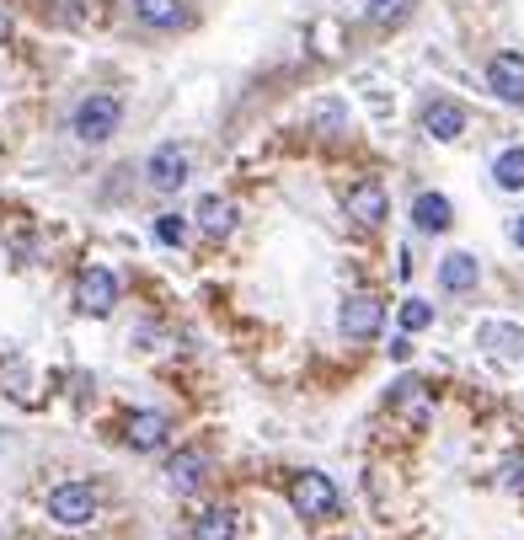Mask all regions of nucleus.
Here are the masks:
<instances>
[{
	"mask_svg": "<svg viewBox=\"0 0 524 540\" xmlns=\"http://www.w3.org/2000/svg\"><path fill=\"white\" fill-rule=\"evenodd\" d=\"M118 123H123V107L118 97H107V91H97V97H86L81 107H75V140H86V145H107L118 134Z\"/></svg>",
	"mask_w": 524,
	"mask_h": 540,
	"instance_id": "obj_1",
	"label": "nucleus"
},
{
	"mask_svg": "<svg viewBox=\"0 0 524 540\" xmlns=\"http://www.w3.org/2000/svg\"><path fill=\"white\" fill-rule=\"evenodd\" d=\"M102 514V492L86 487V482H65L49 492V519L65 524V530H81V524H91Z\"/></svg>",
	"mask_w": 524,
	"mask_h": 540,
	"instance_id": "obj_2",
	"label": "nucleus"
},
{
	"mask_svg": "<svg viewBox=\"0 0 524 540\" xmlns=\"http://www.w3.org/2000/svg\"><path fill=\"white\" fill-rule=\"evenodd\" d=\"M289 503H295L300 519H332V514H337V487H332V476L300 471L295 482H289Z\"/></svg>",
	"mask_w": 524,
	"mask_h": 540,
	"instance_id": "obj_3",
	"label": "nucleus"
},
{
	"mask_svg": "<svg viewBox=\"0 0 524 540\" xmlns=\"http://www.w3.org/2000/svg\"><path fill=\"white\" fill-rule=\"evenodd\" d=\"M343 214L353 225L375 230V225H385V214H391V198H385L380 182H353V188L343 193Z\"/></svg>",
	"mask_w": 524,
	"mask_h": 540,
	"instance_id": "obj_4",
	"label": "nucleus"
},
{
	"mask_svg": "<svg viewBox=\"0 0 524 540\" xmlns=\"http://www.w3.org/2000/svg\"><path fill=\"white\" fill-rule=\"evenodd\" d=\"M145 182L156 193H177L182 182H188V150H182V145H161L156 156L145 161Z\"/></svg>",
	"mask_w": 524,
	"mask_h": 540,
	"instance_id": "obj_5",
	"label": "nucleus"
},
{
	"mask_svg": "<svg viewBox=\"0 0 524 540\" xmlns=\"http://www.w3.org/2000/svg\"><path fill=\"white\" fill-rule=\"evenodd\" d=\"M75 305H81L86 316H107L118 305V279L107 268H86L81 284H75Z\"/></svg>",
	"mask_w": 524,
	"mask_h": 540,
	"instance_id": "obj_6",
	"label": "nucleus"
},
{
	"mask_svg": "<svg viewBox=\"0 0 524 540\" xmlns=\"http://www.w3.org/2000/svg\"><path fill=\"white\" fill-rule=\"evenodd\" d=\"M385 321V305L375 295H348L343 311H337V327H343V337H375Z\"/></svg>",
	"mask_w": 524,
	"mask_h": 540,
	"instance_id": "obj_7",
	"label": "nucleus"
},
{
	"mask_svg": "<svg viewBox=\"0 0 524 540\" xmlns=\"http://www.w3.org/2000/svg\"><path fill=\"white\" fill-rule=\"evenodd\" d=\"M487 86L498 91L503 102H514V107H524V54H498L487 65Z\"/></svg>",
	"mask_w": 524,
	"mask_h": 540,
	"instance_id": "obj_8",
	"label": "nucleus"
},
{
	"mask_svg": "<svg viewBox=\"0 0 524 540\" xmlns=\"http://www.w3.org/2000/svg\"><path fill=\"white\" fill-rule=\"evenodd\" d=\"M460 129H466V107L450 102V97H439V102H428L423 107V134L428 140H460Z\"/></svg>",
	"mask_w": 524,
	"mask_h": 540,
	"instance_id": "obj_9",
	"label": "nucleus"
},
{
	"mask_svg": "<svg viewBox=\"0 0 524 540\" xmlns=\"http://www.w3.org/2000/svg\"><path fill=\"white\" fill-rule=\"evenodd\" d=\"M166 434H172L166 412H129V423H123V439H129L134 450H161Z\"/></svg>",
	"mask_w": 524,
	"mask_h": 540,
	"instance_id": "obj_10",
	"label": "nucleus"
},
{
	"mask_svg": "<svg viewBox=\"0 0 524 540\" xmlns=\"http://www.w3.org/2000/svg\"><path fill=\"white\" fill-rule=\"evenodd\" d=\"M204 476H209V455L204 450H182V455H172V466H166V482H172L177 492H193Z\"/></svg>",
	"mask_w": 524,
	"mask_h": 540,
	"instance_id": "obj_11",
	"label": "nucleus"
},
{
	"mask_svg": "<svg viewBox=\"0 0 524 540\" xmlns=\"http://www.w3.org/2000/svg\"><path fill=\"white\" fill-rule=\"evenodd\" d=\"M198 230H204V236H230V230H236V204H230V198H204V204H198Z\"/></svg>",
	"mask_w": 524,
	"mask_h": 540,
	"instance_id": "obj_12",
	"label": "nucleus"
},
{
	"mask_svg": "<svg viewBox=\"0 0 524 540\" xmlns=\"http://www.w3.org/2000/svg\"><path fill=\"white\" fill-rule=\"evenodd\" d=\"M134 17H140L145 27H182L188 22V11H182V0H134Z\"/></svg>",
	"mask_w": 524,
	"mask_h": 540,
	"instance_id": "obj_13",
	"label": "nucleus"
},
{
	"mask_svg": "<svg viewBox=\"0 0 524 540\" xmlns=\"http://www.w3.org/2000/svg\"><path fill=\"white\" fill-rule=\"evenodd\" d=\"M412 220H418V230H434V236H439V230H450V220H455L450 198H444V193H423L418 204H412Z\"/></svg>",
	"mask_w": 524,
	"mask_h": 540,
	"instance_id": "obj_14",
	"label": "nucleus"
},
{
	"mask_svg": "<svg viewBox=\"0 0 524 540\" xmlns=\"http://www.w3.org/2000/svg\"><path fill=\"white\" fill-rule=\"evenodd\" d=\"M439 284L455 289V295H460V289H476V257L471 252H450L439 262Z\"/></svg>",
	"mask_w": 524,
	"mask_h": 540,
	"instance_id": "obj_15",
	"label": "nucleus"
},
{
	"mask_svg": "<svg viewBox=\"0 0 524 540\" xmlns=\"http://www.w3.org/2000/svg\"><path fill=\"white\" fill-rule=\"evenodd\" d=\"M241 530H236V514L230 508H209V514H198V524H193V540H236Z\"/></svg>",
	"mask_w": 524,
	"mask_h": 540,
	"instance_id": "obj_16",
	"label": "nucleus"
},
{
	"mask_svg": "<svg viewBox=\"0 0 524 540\" xmlns=\"http://www.w3.org/2000/svg\"><path fill=\"white\" fill-rule=\"evenodd\" d=\"M492 177H498V188H524V150H503L498 166H492Z\"/></svg>",
	"mask_w": 524,
	"mask_h": 540,
	"instance_id": "obj_17",
	"label": "nucleus"
},
{
	"mask_svg": "<svg viewBox=\"0 0 524 540\" xmlns=\"http://www.w3.org/2000/svg\"><path fill=\"white\" fill-rule=\"evenodd\" d=\"M412 11V0H364V17L375 22V27H391V22H402Z\"/></svg>",
	"mask_w": 524,
	"mask_h": 540,
	"instance_id": "obj_18",
	"label": "nucleus"
},
{
	"mask_svg": "<svg viewBox=\"0 0 524 540\" xmlns=\"http://www.w3.org/2000/svg\"><path fill=\"white\" fill-rule=\"evenodd\" d=\"M311 118L321 123V134H343V129H348V107H343V102H316Z\"/></svg>",
	"mask_w": 524,
	"mask_h": 540,
	"instance_id": "obj_19",
	"label": "nucleus"
},
{
	"mask_svg": "<svg viewBox=\"0 0 524 540\" xmlns=\"http://www.w3.org/2000/svg\"><path fill=\"white\" fill-rule=\"evenodd\" d=\"M428 321H434V305H428V300H407V305H402V327H407V332H423Z\"/></svg>",
	"mask_w": 524,
	"mask_h": 540,
	"instance_id": "obj_20",
	"label": "nucleus"
},
{
	"mask_svg": "<svg viewBox=\"0 0 524 540\" xmlns=\"http://www.w3.org/2000/svg\"><path fill=\"white\" fill-rule=\"evenodd\" d=\"M156 236H161L166 246H182V241H188V225H182L177 214H161V220H156Z\"/></svg>",
	"mask_w": 524,
	"mask_h": 540,
	"instance_id": "obj_21",
	"label": "nucleus"
},
{
	"mask_svg": "<svg viewBox=\"0 0 524 540\" xmlns=\"http://www.w3.org/2000/svg\"><path fill=\"white\" fill-rule=\"evenodd\" d=\"M412 391H418V380H402V391H396V396H412ZM412 418H428V401H412Z\"/></svg>",
	"mask_w": 524,
	"mask_h": 540,
	"instance_id": "obj_22",
	"label": "nucleus"
},
{
	"mask_svg": "<svg viewBox=\"0 0 524 540\" xmlns=\"http://www.w3.org/2000/svg\"><path fill=\"white\" fill-rule=\"evenodd\" d=\"M11 38V17H6V6H0V43Z\"/></svg>",
	"mask_w": 524,
	"mask_h": 540,
	"instance_id": "obj_23",
	"label": "nucleus"
},
{
	"mask_svg": "<svg viewBox=\"0 0 524 540\" xmlns=\"http://www.w3.org/2000/svg\"><path fill=\"white\" fill-rule=\"evenodd\" d=\"M514 241L524 246V214H519V220H514Z\"/></svg>",
	"mask_w": 524,
	"mask_h": 540,
	"instance_id": "obj_24",
	"label": "nucleus"
}]
</instances>
